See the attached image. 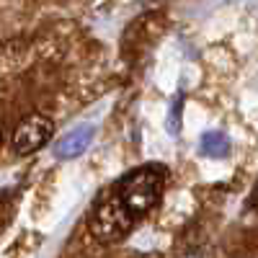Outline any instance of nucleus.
Returning <instances> with one entry per match:
<instances>
[{"mask_svg":"<svg viewBox=\"0 0 258 258\" xmlns=\"http://www.w3.org/2000/svg\"><path fill=\"white\" fill-rule=\"evenodd\" d=\"M165 176H168L165 165L147 163V165L126 170V173L109 191H111V197L116 199V204L126 212V217L132 222H137L140 217H145V214L160 202Z\"/></svg>","mask_w":258,"mask_h":258,"instance_id":"obj_1","label":"nucleus"},{"mask_svg":"<svg viewBox=\"0 0 258 258\" xmlns=\"http://www.w3.org/2000/svg\"><path fill=\"white\" fill-rule=\"evenodd\" d=\"M88 225H91L93 238H98L101 243H119L135 227V222L126 217V212L111 197V191H106L103 197L96 199V204L88 214Z\"/></svg>","mask_w":258,"mask_h":258,"instance_id":"obj_2","label":"nucleus"},{"mask_svg":"<svg viewBox=\"0 0 258 258\" xmlns=\"http://www.w3.org/2000/svg\"><path fill=\"white\" fill-rule=\"evenodd\" d=\"M54 135V121L44 114H31L21 121L13 135H11V147L16 155H31L36 150L47 147Z\"/></svg>","mask_w":258,"mask_h":258,"instance_id":"obj_3","label":"nucleus"},{"mask_svg":"<svg viewBox=\"0 0 258 258\" xmlns=\"http://www.w3.org/2000/svg\"><path fill=\"white\" fill-rule=\"evenodd\" d=\"M91 142H93V126H91V124H78V126H73L64 137L57 140L54 155H57L59 160H73V158L83 155L85 150L91 147Z\"/></svg>","mask_w":258,"mask_h":258,"instance_id":"obj_4","label":"nucleus"},{"mask_svg":"<svg viewBox=\"0 0 258 258\" xmlns=\"http://www.w3.org/2000/svg\"><path fill=\"white\" fill-rule=\"evenodd\" d=\"M199 150L202 155H209V158H225L230 153V140L222 132H207L199 142Z\"/></svg>","mask_w":258,"mask_h":258,"instance_id":"obj_5","label":"nucleus"},{"mask_svg":"<svg viewBox=\"0 0 258 258\" xmlns=\"http://www.w3.org/2000/svg\"><path fill=\"white\" fill-rule=\"evenodd\" d=\"M181 111H183V93H178V98L170 106V114H168V132L176 135L181 129Z\"/></svg>","mask_w":258,"mask_h":258,"instance_id":"obj_6","label":"nucleus"},{"mask_svg":"<svg viewBox=\"0 0 258 258\" xmlns=\"http://www.w3.org/2000/svg\"><path fill=\"white\" fill-rule=\"evenodd\" d=\"M250 207L258 212V183H255V188H253V194H250Z\"/></svg>","mask_w":258,"mask_h":258,"instance_id":"obj_7","label":"nucleus"}]
</instances>
